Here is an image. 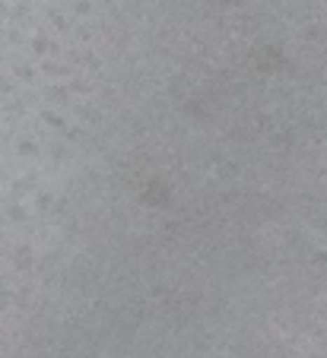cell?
I'll use <instances>...</instances> for the list:
<instances>
[{"instance_id":"1","label":"cell","mask_w":327,"mask_h":358,"mask_svg":"<svg viewBox=\"0 0 327 358\" xmlns=\"http://www.w3.org/2000/svg\"><path fill=\"white\" fill-rule=\"evenodd\" d=\"M20 266H29V248H20V260H16Z\"/></svg>"},{"instance_id":"2","label":"cell","mask_w":327,"mask_h":358,"mask_svg":"<svg viewBox=\"0 0 327 358\" xmlns=\"http://www.w3.org/2000/svg\"><path fill=\"white\" fill-rule=\"evenodd\" d=\"M7 298H10V295H7V289H4V282H0V308L7 304Z\"/></svg>"}]
</instances>
